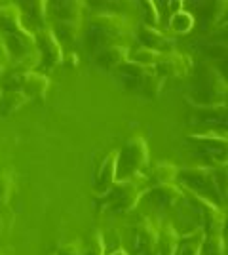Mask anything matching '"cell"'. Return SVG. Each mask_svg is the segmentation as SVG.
I'll return each mask as SVG.
<instances>
[{"label": "cell", "instance_id": "cell-13", "mask_svg": "<svg viewBox=\"0 0 228 255\" xmlns=\"http://www.w3.org/2000/svg\"><path fill=\"white\" fill-rule=\"evenodd\" d=\"M156 208H175L179 202H183V189L177 183H165V185H152L143 194Z\"/></svg>", "mask_w": 228, "mask_h": 255}, {"label": "cell", "instance_id": "cell-38", "mask_svg": "<svg viewBox=\"0 0 228 255\" xmlns=\"http://www.w3.org/2000/svg\"><path fill=\"white\" fill-rule=\"evenodd\" d=\"M2 234H4V225H2V221H0V240H2Z\"/></svg>", "mask_w": 228, "mask_h": 255}, {"label": "cell", "instance_id": "cell-4", "mask_svg": "<svg viewBox=\"0 0 228 255\" xmlns=\"http://www.w3.org/2000/svg\"><path fill=\"white\" fill-rule=\"evenodd\" d=\"M128 32V21L116 13H101L87 23V40L91 46L105 48Z\"/></svg>", "mask_w": 228, "mask_h": 255}, {"label": "cell", "instance_id": "cell-26", "mask_svg": "<svg viewBox=\"0 0 228 255\" xmlns=\"http://www.w3.org/2000/svg\"><path fill=\"white\" fill-rule=\"evenodd\" d=\"M23 10L27 11V15L31 17V21L38 25V29L46 27V10H48V2L44 0H33V2H25Z\"/></svg>", "mask_w": 228, "mask_h": 255}, {"label": "cell", "instance_id": "cell-37", "mask_svg": "<svg viewBox=\"0 0 228 255\" xmlns=\"http://www.w3.org/2000/svg\"><path fill=\"white\" fill-rule=\"evenodd\" d=\"M4 73H6V65H2V63H0V78L4 76Z\"/></svg>", "mask_w": 228, "mask_h": 255}, {"label": "cell", "instance_id": "cell-5", "mask_svg": "<svg viewBox=\"0 0 228 255\" xmlns=\"http://www.w3.org/2000/svg\"><path fill=\"white\" fill-rule=\"evenodd\" d=\"M183 200L200 217L206 236L207 234H219L223 231V227H225V212L213 200H209L202 194H196V192L188 191V189H183Z\"/></svg>", "mask_w": 228, "mask_h": 255}, {"label": "cell", "instance_id": "cell-27", "mask_svg": "<svg viewBox=\"0 0 228 255\" xmlns=\"http://www.w3.org/2000/svg\"><path fill=\"white\" fill-rule=\"evenodd\" d=\"M13 177L8 170H0V210H4L11 200Z\"/></svg>", "mask_w": 228, "mask_h": 255}, {"label": "cell", "instance_id": "cell-10", "mask_svg": "<svg viewBox=\"0 0 228 255\" xmlns=\"http://www.w3.org/2000/svg\"><path fill=\"white\" fill-rule=\"evenodd\" d=\"M34 42H36V52L40 55V63L46 69H54L63 63V48L52 27L46 25L34 32Z\"/></svg>", "mask_w": 228, "mask_h": 255}, {"label": "cell", "instance_id": "cell-41", "mask_svg": "<svg viewBox=\"0 0 228 255\" xmlns=\"http://www.w3.org/2000/svg\"><path fill=\"white\" fill-rule=\"evenodd\" d=\"M52 255H55V254H52Z\"/></svg>", "mask_w": 228, "mask_h": 255}, {"label": "cell", "instance_id": "cell-19", "mask_svg": "<svg viewBox=\"0 0 228 255\" xmlns=\"http://www.w3.org/2000/svg\"><path fill=\"white\" fill-rule=\"evenodd\" d=\"M177 242H179L177 229L171 223H163L158 229L156 255H177Z\"/></svg>", "mask_w": 228, "mask_h": 255}, {"label": "cell", "instance_id": "cell-28", "mask_svg": "<svg viewBox=\"0 0 228 255\" xmlns=\"http://www.w3.org/2000/svg\"><path fill=\"white\" fill-rule=\"evenodd\" d=\"M82 31V23L80 21H59L57 23V34L67 40V42H75L80 36Z\"/></svg>", "mask_w": 228, "mask_h": 255}, {"label": "cell", "instance_id": "cell-1", "mask_svg": "<svg viewBox=\"0 0 228 255\" xmlns=\"http://www.w3.org/2000/svg\"><path fill=\"white\" fill-rule=\"evenodd\" d=\"M147 185H149V181H147V175H143V173L116 179L110 185L109 191L99 194L97 204L101 208L107 206L109 210L116 213H128L139 204L147 191Z\"/></svg>", "mask_w": 228, "mask_h": 255}, {"label": "cell", "instance_id": "cell-12", "mask_svg": "<svg viewBox=\"0 0 228 255\" xmlns=\"http://www.w3.org/2000/svg\"><path fill=\"white\" fill-rule=\"evenodd\" d=\"M158 229L151 219H141L133 229V254L135 255H156Z\"/></svg>", "mask_w": 228, "mask_h": 255}, {"label": "cell", "instance_id": "cell-22", "mask_svg": "<svg viewBox=\"0 0 228 255\" xmlns=\"http://www.w3.org/2000/svg\"><path fill=\"white\" fill-rule=\"evenodd\" d=\"M177 173H179V168L171 164V162H160L156 164L151 170L147 181L151 185H165V183H175L177 179Z\"/></svg>", "mask_w": 228, "mask_h": 255}, {"label": "cell", "instance_id": "cell-25", "mask_svg": "<svg viewBox=\"0 0 228 255\" xmlns=\"http://www.w3.org/2000/svg\"><path fill=\"white\" fill-rule=\"evenodd\" d=\"M194 27V15L190 11L179 10L171 13L169 17V29L175 32V34H186V32L192 31Z\"/></svg>", "mask_w": 228, "mask_h": 255}, {"label": "cell", "instance_id": "cell-40", "mask_svg": "<svg viewBox=\"0 0 228 255\" xmlns=\"http://www.w3.org/2000/svg\"><path fill=\"white\" fill-rule=\"evenodd\" d=\"M0 96H2V88H0Z\"/></svg>", "mask_w": 228, "mask_h": 255}, {"label": "cell", "instance_id": "cell-35", "mask_svg": "<svg viewBox=\"0 0 228 255\" xmlns=\"http://www.w3.org/2000/svg\"><path fill=\"white\" fill-rule=\"evenodd\" d=\"M0 63L10 65V53H8V50H6L4 42H0Z\"/></svg>", "mask_w": 228, "mask_h": 255}, {"label": "cell", "instance_id": "cell-24", "mask_svg": "<svg viewBox=\"0 0 228 255\" xmlns=\"http://www.w3.org/2000/svg\"><path fill=\"white\" fill-rule=\"evenodd\" d=\"M198 117L204 122H215V124H227V103H215V105H200L196 107Z\"/></svg>", "mask_w": 228, "mask_h": 255}, {"label": "cell", "instance_id": "cell-31", "mask_svg": "<svg viewBox=\"0 0 228 255\" xmlns=\"http://www.w3.org/2000/svg\"><path fill=\"white\" fill-rule=\"evenodd\" d=\"M141 10H143V19L147 27H156L158 21H160V10H158V4L152 2V0H147L141 4Z\"/></svg>", "mask_w": 228, "mask_h": 255}, {"label": "cell", "instance_id": "cell-30", "mask_svg": "<svg viewBox=\"0 0 228 255\" xmlns=\"http://www.w3.org/2000/svg\"><path fill=\"white\" fill-rule=\"evenodd\" d=\"M158 57H160V53L154 52V50H149V48H139V50H135L133 55H130V61L137 65H143V67H154L156 61H158Z\"/></svg>", "mask_w": 228, "mask_h": 255}, {"label": "cell", "instance_id": "cell-18", "mask_svg": "<svg viewBox=\"0 0 228 255\" xmlns=\"http://www.w3.org/2000/svg\"><path fill=\"white\" fill-rule=\"evenodd\" d=\"M204 240H206V233L202 227H198L186 234H179L177 255H202Z\"/></svg>", "mask_w": 228, "mask_h": 255}, {"label": "cell", "instance_id": "cell-11", "mask_svg": "<svg viewBox=\"0 0 228 255\" xmlns=\"http://www.w3.org/2000/svg\"><path fill=\"white\" fill-rule=\"evenodd\" d=\"M4 46L10 53V61H17L23 59L27 55L36 52V42H34V34L31 31H27L25 27H17L13 31L6 32L4 38Z\"/></svg>", "mask_w": 228, "mask_h": 255}, {"label": "cell", "instance_id": "cell-33", "mask_svg": "<svg viewBox=\"0 0 228 255\" xmlns=\"http://www.w3.org/2000/svg\"><path fill=\"white\" fill-rule=\"evenodd\" d=\"M207 255H225V238L219 234H207L206 240H204Z\"/></svg>", "mask_w": 228, "mask_h": 255}, {"label": "cell", "instance_id": "cell-32", "mask_svg": "<svg viewBox=\"0 0 228 255\" xmlns=\"http://www.w3.org/2000/svg\"><path fill=\"white\" fill-rule=\"evenodd\" d=\"M82 255H105V240L101 231H95L87 238L86 250H82Z\"/></svg>", "mask_w": 228, "mask_h": 255}, {"label": "cell", "instance_id": "cell-3", "mask_svg": "<svg viewBox=\"0 0 228 255\" xmlns=\"http://www.w3.org/2000/svg\"><path fill=\"white\" fill-rule=\"evenodd\" d=\"M177 179L183 183L185 189L196 192V194H202L209 200H211V196L215 200H225L227 198V194L217 187L213 166H196V168L179 170Z\"/></svg>", "mask_w": 228, "mask_h": 255}, {"label": "cell", "instance_id": "cell-34", "mask_svg": "<svg viewBox=\"0 0 228 255\" xmlns=\"http://www.w3.org/2000/svg\"><path fill=\"white\" fill-rule=\"evenodd\" d=\"M55 255H82V248H80V240H75V242H69V244L61 246L59 252Z\"/></svg>", "mask_w": 228, "mask_h": 255}, {"label": "cell", "instance_id": "cell-21", "mask_svg": "<svg viewBox=\"0 0 228 255\" xmlns=\"http://www.w3.org/2000/svg\"><path fill=\"white\" fill-rule=\"evenodd\" d=\"M55 13L59 17V21H80L84 15V2L78 0H63V2H55Z\"/></svg>", "mask_w": 228, "mask_h": 255}, {"label": "cell", "instance_id": "cell-23", "mask_svg": "<svg viewBox=\"0 0 228 255\" xmlns=\"http://www.w3.org/2000/svg\"><path fill=\"white\" fill-rule=\"evenodd\" d=\"M21 27V8L15 4L0 6V29L4 32Z\"/></svg>", "mask_w": 228, "mask_h": 255}, {"label": "cell", "instance_id": "cell-6", "mask_svg": "<svg viewBox=\"0 0 228 255\" xmlns=\"http://www.w3.org/2000/svg\"><path fill=\"white\" fill-rule=\"evenodd\" d=\"M149 164V145L145 137L133 135L124 147L118 149V179L143 173V168Z\"/></svg>", "mask_w": 228, "mask_h": 255}, {"label": "cell", "instance_id": "cell-9", "mask_svg": "<svg viewBox=\"0 0 228 255\" xmlns=\"http://www.w3.org/2000/svg\"><path fill=\"white\" fill-rule=\"evenodd\" d=\"M192 67H194V61L188 53L171 50V52L160 53L152 71L165 80V78H185L186 75H190Z\"/></svg>", "mask_w": 228, "mask_h": 255}, {"label": "cell", "instance_id": "cell-36", "mask_svg": "<svg viewBox=\"0 0 228 255\" xmlns=\"http://www.w3.org/2000/svg\"><path fill=\"white\" fill-rule=\"evenodd\" d=\"M110 255H128V252H126V250H116L114 254H110Z\"/></svg>", "mask_w": 228, "mask_h": 255}, {"label": "cell", "instance_id": "cell-15", "mask_svg": "<svg viewBox=\"0 0 228 255\" xmlns=\"http://www.w3.org/2000/svg\"><path fill=\"white\" fill-rule=\"evenodd\" d=\"M137 38L143 44V48H149V50H154L158 53H165L173 50V38H169L162 31H158L156 27L141 25L139 32H137Z\"/></svg>", "mask_w": 228, "mask_h": 255}, {"label": "cell", "instance_id": "cell-29", "mask_svg": "<svg viewBox=\"0 0 228 255\" xmlns=\"http://www.w3.org/2000/svg\"><path fill=\"white\" fill-rule=\"evenodd\" d=\"M162 86H163V78H162V76H158L154 71H152L151 75L147 76V80L143 82V86H141V90H139V92H141L143 96L154 99V97H158V94L162 92Z\"/></svg>", "mask_w": 228, "mask_h": 255}, {"label": "cell", "instance_id": "cell-2", "mask_svg": "<svg viewBox=\"0 0 228 255\" xmlns=\"http://www.w3.org/2000/svg\"><path fill=\"white\" fill-rule=\"evenodd\" d=\"M194 96L196 107L200 105H215V103H225L227 96V82L225 76L213 67H198L194 75Z\"/></svg>", "mask_w": 228, "mask_h": 255}, {"label": "cell", "instance_id": "cell-17", "mask_svg": "<svg viewBox=\"0 0 228 255\" xmlns=\"http://www.w3.org/2000/svg\"><path fill=\"white\" fill-rule=\"evenodd\" d=\"M128 59H130V50L120 44H109L101 48L97 53V65L101 69H118Z\"/></svg>", "mask_w": 228, "mask_h": 255}, {"label": "cell", "instance_id": "cell-20", "mask_svg": "<svg viewBox=\"0 0 228 255\" xmlns=\"http://www.w3.org/2000/svg\"><path fill=\"white\" fill-rule=\"evenodd\" d=\"M29 99L23 96L19 90H2V96H0V115L2 117H11Z\"/></svg>", "mask_w": 228, "mask_h": 255}, {"label": "cell", "instance_id": "cell-7", "mask_svg": "<svg viewBox=\"0 0 228 255\" xmlns=\"http://www.w3.org/2000/svg\"><path fill=\"white\" fill-rule=\"evenodd\" d=\"M8 90H19L27 99H34V101H44L46 94L50 90V78L38 71L33 73H10V76L6 78Z\"/></svg>", "mask_w": 228, "mask_h": 255}, {"label": "cell", "instance_id": "cell-8", "mask_svg": "<svg viewBox=\"0 0 228 255\" xmlns=\"http://www.w3.org/2000/svg\"><path fill=\"white\" fill-rule=\"evenodd\" d=\"M186 141L198 149V152L209 158V164L213 166H223L227 164V135H219L215 131H206V133H192Z\"/></svg>", "mask_w": 228, "mask_h": 255}, {"label": "cell", "instance_id": "cell-14", "mask_svg": "<svg viewBox=\"0 0 228 255\" xmlns=\"http://www.w3.org/2000/svg\"><path fill=\"white\" fill-rule=\"evenodd\" d=\"M116 179H118V149L110 150L95 171V177H93L95 192H99V194L107 192Z\"/></svg>", "mask_w": 228, "mask_h": 255}, {"label": "cell", "instance_id": "cell-39", "mask_svg": "<svg viewBox=\"0 0 228 255\" xmlns=\"http://www.w3.org/2000/svg\"><path fill=\"white\" fill-rule=\"evenodd\" d=\"M0 255H6V254H4V252H2V250H0Z\"/></svg>", "mask_w": 228, "mask_h": 255}, {"label": "cell", "instance_id": "cell-16", "mask_svg": "<svg viewBox=\"0 0 228 255\" xmlns=\"http://www.w3.org/2000/svg\"><path fill=\"white\" fill-rule=\"evenodd\" d=\"M118 71L120 78H122V82L126 84V88H130V90H141L143 82L147 80V76L152 73L151 67H143V65H137L133 63V61H126V63H122L116 69Z\"/></svg>", "mask_w": 228, "mask_h": 255}]
</instances>
